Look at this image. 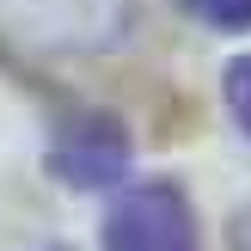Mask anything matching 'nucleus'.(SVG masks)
I'll use <instances>...</instances> for the list:
<instances>
[{"label": "nucleus", "instance_id": "f257e3e1", "mask_svg": "<svg viewBox=\"0 0 251 251\" xmlns=\"http://www.w3.org/2000/svg\"><path fill=\"white\" fill-rule=\"evenodd\" d=\"M129 25V0H0V43L19 55H92Z\"/></svg>", "mask_w": 251, "mask_h": 251}, {"label": "nucleus", "instance_id": "f03ea898", "mask_svg": "<svg viewBox=\"0 0 251 251\" xmlns=\"http://www.w3.org/2000/svg\"><path fill=\"white\" fill-rule=\"evenodd\" d=\"M104 251H202L196 215H190V202H184V190L166 184V178L129 184V190L110 202Z\"/></svg>", "mask_w": 251, "mask_h": 251}, {"label": "nucleus", "instance_id": "7ed1b4c3", "mask_svg": "<svg viewBox=\"0 0 251 251\" xmlns=\"http://www.w3.org/2000/svg\"><path fill=\"white\" fill-rule=\"evenodd\" d=\"M49 166L61 172V184L74 190H98V184H117L129 166V135L117 129V117H74L55 135V153Z\"/></svg>", "mask_w": 251, "mask_h": 251}, {"label": "nucleus", "instance_id": "20e7f679", "mask_svg": "<svg viewBox=\"0 0 251 251\" xmlns=\"http://www.w3.org/2000/svg\"><path fill=\"white\" fill-rule=\"evenodd\" d=\"M184 6L215 31H251V0H184Z\"/></svg>", "mask_w": 251, "mask_h": 251}, {"label": "nucleus", "instance_id": "39448f33", "mask_svg": "<svg viewBox=\"0 0 251 251\" xmlns=\"http://www.w3.org/2000/svg\"><path fill=\"white\" fill-rule=\"evenodd\" d=\"M227 110H233V123L251 135V55L227 68Z\"/></svg>", "mask_w": 251, "mask_h": 251}]
</instances>
